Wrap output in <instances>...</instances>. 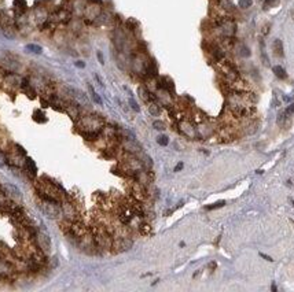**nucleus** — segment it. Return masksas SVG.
Listing matches in <instances>:
<instances>
[{"label":"nucleus","instance_id":"nucleus-18","mask_svg":"<svg viewBox=\"0 0 294 292\" xmlns=\"http://www.w3.org/2000/svg\"><path fill=\"white\" fill-rule=\"evenodd\" d=\"M129 104H131V107L134 108L135 111H140V108H139V106H137V103L136 101L134 100V99H129Z\"/></svg>","mask_w":294,"mask_h":292},{"label":"nucleus","instance_id":"nucleus-9","mask_svg":"<svg viewBox=\"0 0 294 292\" xmlns=\"http://www.w3.org/2000/svg\"><path fill=\"white\" fill-rule=\"evenodd\" d=\"M25 165H26L28 170H29V173L35 176V174H36V170H37V169H36V165H35V162H33L30 158H28V159H26V162H25Z\"/></svg>","mask_w":294,"mask_h":292},{"label":"nucleus","instance_id":"nucleus-11","mask_svg":"<svg viewBox=\"0 0 294 292\" xmlns=\"http://www.w3.org/2000/svg\"><path fill=\"white\" fill-rule=\"evenodd\" d=\"M224 204H226V202H224V200H220V202L213 203V204H210V206H206V210H214V209H220V207H223Z\"/></svg>","mask_w":294,"mask_h":292},{"label":"nucleus","instance_id":"nucleus-23","mask_svg":"<svg viewBox=\"0 0 294 292\" xmlns=\"http://www.w3.org/2000/svg\"><path fill=\"white\" fill-rule=\"evenodd\" d=\"M293 204H294V200H293Z\"/></svg>","mask_w":294,"mask_h":292},{"label":"nucleus","instance_id":"nucleus-16","mask_svg":"<svg viewBox=\"0 0 294 292\" xmlns=\"http://www.w3.org/2000/svg\"><path fill=\"white\" fill-rule=\"evenodd\" d=\"M279 4V0H265V7H275Z\"/></svg>","mask_w":294,"mask_h":292},{"label":"nucleus","instance_id":"nucleus-15","mask_svg":"<svg viewBox=\"0 0 294 292\" xmlns=\"http://www.w3.org/2000/svg\"><path fill=\"white\" fill-rule=\"evenodd\" d=\"M252 0H239V7L241 8H249L252 6Z\"/></svg>","mask_w":294,"mask_h":292},{"label":"nucleus","instance_id":"nucleus-3","mask_svg":"<svg viewBox=\"0 0 294 292\" xmlns=\"http://www.w3.org/2000/svg\"><path fill=\"white\" fill-rule=\"evenodd\" d=\"M272 51H273V54H275V56H278V58H282L283 56V44H282V40L276 39L275 41L272 43Z\"/></svg>","mask_w":294,"mask_h":292},{"label":"nucleus","instance_id":"nucleus-6","mask_svg":"<svg viewBox=\"0 0 294 292\" xmlns=\"http://www.w3.org/2000/svg\"><path fill=\"white\" fill-rule=\"evenodd\" d=\"M238 54H239V56H242V58L250 56V50H249V47H246L245 44H241L239 47H238Z\"/></svg>","mask_w":294,"mask_h":292},{"label":"nucleus","instance_id":"nucleus-21","mask_svg":"<svg viewBox=\"0 0 294 292\" xmlns=\"http://www.w3.org/2000/svg\"><path fill=\"white\" fill-rule=\"evenodd\" d=\"M76 66H77V67H80V69H83V67H85V63L81 62V60H78V62H76Z\"/></svg>","mask_w":294,"mask_h":292},{"label":"nucleus","instance_id":"nucleus-19","mask_svg":"<svg viewBox=\"0 0 294 292\" xmlns=\"http://www.w3.org/2000/svg\"><path fill=\"white\" fill-rule=\"evenodd\" d=\"M96 55H98V59H99V62H101V65H103V63H104V59H103V54H102L101 51H98V54H96Z\"/></svg>","mask_w":294,"mask_h":292},{"label":"nucleus","instance_id":"nucleus-10","mask_svg":"<svg viewBox=\"0 0 294 292\" xmlns=\"http://www.w3.org/2000/svg\"><path fill=\"white\" fill-rule=\"evenodd\" d=\"M88 89H89V93H91V98L94 99V101H95V103H98V104H102V99L99 98V95L95 92V91H94L92 85H88Z\"/></svg>","mask_w":294,"mask_h":292},{"label":"nucleus","instance_id":"nucleus-4","mask_svg":"<svg viewBox=\"0 0 294 292\" xmlns=\"http://www.w3.org/2000/svg\"><path fill=\"white\" fill-rule=\"evenodd\" d=\"M272 72H273V74L276 75L278 78H280V80H286V78H287V73H286V70L282 67V66H273Z\"/></svg>","mask_w":294,"mask_h":292},{"label":"nucleus","instance_id":"nucleus-12","mask_svg":"<svg viewBox=\"0 0 294 292\" xmlns=\"http://www.w3.org/2000/svg\"><path fill=\"white\" fill-rule=\"evenodd\" d=\"M153 126H154V129H157V130H165V124H164L162 121H154V122H153Z\"/></svg>","mask_w":294,"mask_h":292},{"label":"nucleus","instance_id":"nucleus-22","mask_svg":"<svg viewBox=\"0 0 294 292\" xmlns=\"http://www.w3.org/2000/svg\"><path fill=\"white\" fill-rule=\"evenodd\" d=\"M181 169H183V163H181V162H180V163H179L177 166L175 167V172H179V170H181Z\"/></svg>","mask_w":294,"mask_h":292},{"label":"nucleus","instance_id":"nucleus-5","mask_svg":"<svg viewBox=\"0 0 294 292\" xmlns=\"http://www.w3.org/2000/svg\"><path fill=\"white\" fill-rule=\"evenodd\" d=\"M149 111L151 115H160L161 114V106H158L155 101H150L149 103Z\"/></svg>","mask_w":294,"mask_h":292},{"label":"nucleus","instance_id":"nucleus-2","mask_svg":"<svg viewBox=\"0 0 294 292\" xmlns=\"http://www.w3.org/2000/svg\"><path fill=\"white\" fill-rule=\"evenodd\" d=\"M66 91H68L69 93H70L73 98L76 99L77 101H80V103H88V99H87V96L84 95L81 91H77V89H74V88H66Z\"/></svg>","mask_w":294,"mask_h":292},{"label":"nucleus","instance_id":"nucleus-17","mask_svg":"<svg viewBox=\"0 0 294 292\" xmlns=\"http://www.w3.org/2000/svg\"><path fill=\"white\" fill-rule=\"evenodd\" d=\"M286 114H287L289 117H293L294 115V103H293V104H290L287 108H286Z\"/></svg>","mask_w":294,"mask_h":292},{"label":"nucleus","instance_id":"nucleus-13","mask_svg":"<svg viewBox=\"0 0 294 292\" xmlns=\"http://www.w3.org/2000/svg\"><path fill=\"white\" fill-rule=\"evenodd\" d=\"M157 143L160 144V146H168V143H169V140H168V137L167 136H158L157 139Z\"/></svg>","mask_w":294,"mask_h":292},{"label":"nucleus","instance_id":"nucleus-7","mask_svg":"<svg viewBox=\"0 0 294 292\" xmlns=\"http://www.w3.org/2000/svg\"><path fill=\"white\" fill-rule=\"evenodd\" d=\"M289 118H290V117L286 114V111H282V113H279V115H278V121H276L278 125H279V126H285L286 122L289 121Z\"/></svg>","mask_w":294,"mask_h":292},{"label":"nucleus","instance_id":"nucleus-8","mask_svg":"<svg viewBox=\"0 0 294 292\" xmlns=\"http://www.w3.org/2000/svg\"><path fill=\"white\" fill-rule=\"evenodd\" d=\"M26 50L29 51V52H33V54H37V55L43 52V48L40 47V45H36V44H28Z\"/></svg>","mask_w":294,"mask_h":292},{"label":"nucleus","instance_id":"nucleus-1","mask_svg":"<svg viewBox=\"0 0 294 292\" xmlns=\"http://www.w3.org/2000/svg\"><path fill=\"white\" fill-rule=\"evenodd\" d=\"M179 126H180V132L184 134V136L191 137V139L198 136L195 126H194L191 122H188V121H181V122L179 124Z\"/></svg>","mask_w":294,"mask_h":292},{"label":"nucleus","instance_id":"nucleus-20","mask_svg":"<svg viewBox=\"0 0 294 292\" xmlns=\"http://www.w3.org/2000/svg\"><path fill=\"white\" fill-rule=\"evenodd\" d=\"M260 256H261V258H264V259L265 261H268V262H272V258H271V256H268V255H265V254H263V252H260Z\"/></svg>","mask_w":294,"mask_h":292},{"label":"nucleus","instance_id":"nucleus-14","mask_svg":"<svg viewBox=\"0 0 294 292\" xmlns=\"http://www.w3.org/2000/svg\"><path fill=\"white\" fill-rule=\"evenodd\" d=\"M15 7L19 8L21 11H25V8H26V3H25L24 0H15Z\"/></svg>","mask_w":294,"mask_h":292}]
</instances>
